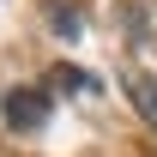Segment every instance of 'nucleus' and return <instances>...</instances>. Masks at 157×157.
Masks as SVG:
<instances>
[{
    "label": "nucleus",
    "instance_id": "nucleus-2",
    "mask_svg": "<svg viewBox=\"0 0 157 157\" xmlns=\"http://www.w3.org/2000/svg\"><path fill=\"white\" fill-rule=\"evenodd\" d=\"M121 85H127V97H133L139 121H145V127H157V78L145 73V67H127V73H121Z\"/></svg>",
    "mask_w": 157,
    "mask_h": 157
},
{
    "label": "nucleus",
    "instance_id": "nucleus-1",
    "mask_svg": "<svg viewBox=\"0 0 157 157\" xmlns=\"http://www.w3.org/2000/svg\"><path fill=\"white\" fill-rule=\"evenodd\" d=\"M6 121L24 127V133H36L42 121H48V97H42V91H12V97H6Z\"/></svg>",
    "mask_w": 157,
    "mask_h": 157
}]
</instances>
